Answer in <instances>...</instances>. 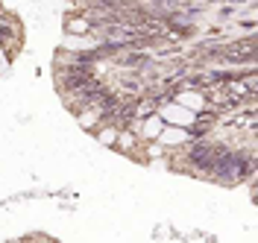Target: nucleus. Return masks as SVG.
Returning a JSON list of instances; mask_svg holds the SVG:
<instances>
[{
  "label": "nucleus",
  "instance_id": "8",
  "mask_svg": "<svg viewBox=\"0 0 258 243\" xmlns=\"http://www.w3.org/2000/svg\"><path fill=\"white\" fill-rule=\"evenodd\" d=\"M97 120H100V109H88V112L77 114V123H80L82 129H94Z\"/></svg>",
  "mask_w": 258,
  "mask_h": 243
},
{
  "label": "nucleus",
  "instance_id": "7",
  "mask_svg": "<svg viewBox=\"0 0 258 243\" xmlns=\"http://www.w3.org/2000/svg\"><path fill=\"white\" fill-rule=\"evenodd\" d=\"M117 129H120V126H112V123L100 126V132H97V144H100V146H109V149H112V146H114V138H117Z\"/></svg>",
  "mask_w": 258,
  "mask_h": 243
},
{
  "label": "nucleus",
  "instance_id": "2",
  "mask_svg": "<svg viewBox=\"0 0 258 243\" xmlns=\"http://www.w3.org/2000/svg\"><path fill=\"white\" fill-rule=\"evenodd\" d=\"M129 129L138 135V141H156L159 138V132L164 129V120L159 117V112H147L144 117H135L132 123H129Z\"/></svg>",
  "mask_w": 258,
  "mask_h": 243
},
{
  "label": "nucleus",
  "instance_id": "6",
  "mask_svg": "<svg viewBox=\"0 0 258 243\" xmlns=\"http://www.w3.org/2000/svg\"><path fill=\"white\" fill-rule=\"evenodd\" d=\"M64 33L68 35H94V27H91V21L85 15H74V18H68Z\"/></svg>",
  "mask_w": 258,
  "mask_h": 243
},
{
  "label": "nucleus",
  "instance_id": "5",
  "mask_svg": "<svg viewBox=\"0 0 258 243\" xmlns=\"http://www.w3.org/2000/svg\"><path fill=\"white\" fill-rule=\"evenodd\" d=\"M138 144H141V141H138V135H135V132L126 126V129H117V138H114V146H112V149L123 152V155H135Z\"/></svg>",
  "mask_w": 258,
  "mask_h": 243
},
{
  "label": "nucleus",
  "instance_id": "4",
  "mask_svg": "<svg viewBox=\"0 0 258 243\" xmlns=\"http://www.w3.org/2000/svg\"><path fill=\"white\" fill-rule=\"evenodd\" d=\"M173 100H176L179 106H185V109H191V112H197V114H206L211 109L209 97H206L200 88H182V91L173 94Z\"/></svg>",
  "mask_w": 258,
  "mask_h": 243
},
{
  "label": "nucleus",
  "instance_id": "9",
  "mask_svg": "<svg viewBox=\"0 0 258 243\" xmlns=\"http://www.w3.org/2000/svg\"><path fill=\"white\" fill-rule=\"evenodd\" d=\"M3 73H9V53L0 44V76H3Z\"/></svg>",
  "mask_w": 258,
  "mask_h": 243
},
{
  "label": "nucleus",
  "instance_id": "3",
  "mask_svg": "<svg viewBox=\"0 0 258 243\" xmlns=\"http://www.w3.org/2000/svg\"><path fill=\"white\" fill-rule=\"evenodd\" d=\"M164 149H182L185 144L194 141V129H185V126H173V123H164V129L159 132L156 138Z\"/></svg>",
  "mask_w": 258,
  "mask_h": 243
},
{
  "label": "nucleus",
  "instance_id": "1",
  "mask_svg": "<svg viewBox=\"0 0 258 243\" xmlns=\"http://www.w3.org/2000/svg\"><path fill=\"white\" fill-rule=\"evenodd\" d=\"M159 117L164 120V123H173V126H185V129H194L197 123H200V117L203 114L191 112V109H185V106H179L176 100H164V103H159Z\"/></svg>",
  "mask_w": 258,
  "mask_h": 243
}]
</instances>
